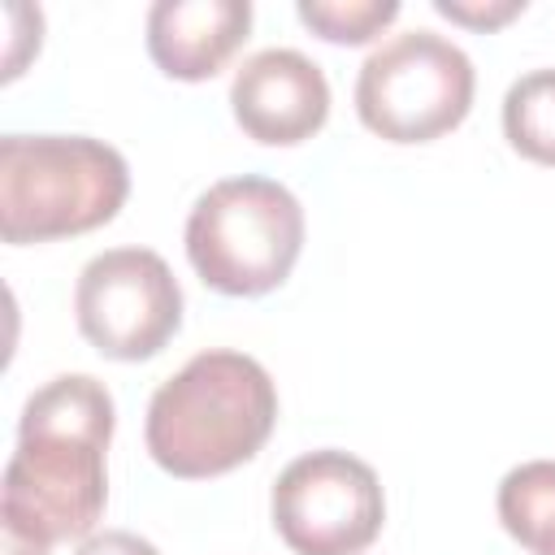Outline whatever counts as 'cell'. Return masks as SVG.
Here are the masks:
<instances>
[{
	"instance_id": "1",
	"label": "cell",
	"mask_w": 555,
	"mask_h": 555,
	"mask_svg": "<svg viewBox=\"0 0 555 555\" xmlns=\"http://www.w3.org/2000/svg\"><path fill=\"white\" fill-rule=\"evenodd\" d=\"M113 442V395L91 373L43 382L17 421V447L4 464L0 529L43 546L91 538L108 503L104 451Z\"/></svg>"
},
{
	"instance_id": "2",
	"label": "cell",
	"mask_w": 555,
	"mask_h": 555,
	"mask_svg": "<svg viewBox=\"0 0 555 555\" xmlns=\"http://www.w3.org/2000/svg\"><path fill=\"white\" fill-rule=\"evenodd\" d=\"M278 425V386L256 356L199 351L156 386L143 421L147 455L182 481L247 464Z\"/></svg>"
},
{
	"instance_id": "3",
	"label": "cell",
	"mask_w": 555,
	"mask_h": 555,
	"mask_svg": "<svg viewBox=\"0 0 555 555\" xmlns=\"http://www.w3.org/2000/svg\"><path fill=\"white\" fill-rule=\"evenodd\" d=\"M130 195L126 156L91 134L0 139V238L13 247L108 225Z\"/></svg>"
},
{
	"instance_id": "4",
	"label": "cell",
	"mask_w": 555,
	"mask_h": 555,
	"mask_svg": "<svg viewBox=\"0 0 555 555\" xmlns=\"http://www.w3.org/2000/svg\"><path fill=\"white\" fill-rule=\"evenodd\" d=\"M304 247L299 199L260 173L212 182L186 217V260L204 286L251 299L282 286Z\"/></svg>"
},
{
	"instance_id": "5",
	"label": "cell",
	"mask_w": 555,
	"mask_h": 555,
	"mask_svg": "<svg viewBox=\"0 0 555 555\" xmlns=\"http://www.w3.org/2000/svg\"><path fill=\"white\" fill-rule=\"evenodd\" d=\"M477 91V69L438 30H403L373 48L356 74V113L386 143H429L455 130Z\"/></svg>"
},
{
	"instance_id": "6",
	"label": "cell",
	"mask_w": 555,
	"mask_h": 555,
	"mask_svg": "<svg viewBox=\"0 0 555 555\" xmlns=\"http://www.w3.org/2000/svg\"><path fill=\"white\" fill-rule=\"evenodd\" d=\"M273 529L295 555H360L377 542L386 494L351 451L321 447L291 460L273 481Z\"/></svg>"
},
{
	"instance_id": "7",
	"label": "cell",
	"mask_w": 555,
	"mask_h": 555,
	"mask_svg": "<svg viewBox=\"0 0 555 555\" xmlns=\"http://www.w3.org/2000/svg\"><path fill=\"white\" fill-rule=\"evenodd\" d=\"M82 338L108 360H147L182 325V286L160 251L108 247L91 256L74 286Z\"/></svg>"
},
{
	"instance_id": "8",
	"label": "cell",
	"mask_w": 555,
	"mask_h": 555,
	"mask_svg": "<svg viewBox=\"0 0 555 555\" xmlns=\"http://www.w3.org/2000/svg\"><path fill=\"white\" fill-rule=\"evenodd\" d=\"M230 108L247 139L291 147L312 139L330 117V82L299 48H264L234 69Z\"/></svg>"
},
{
	"instance_id": "9",
	"label": "cell",
	"mask_w": 555,
	"mask_h": 555,
	"mask_svg": "<svg viewBox=\"0 0 555 555\" xmlns=\"http://www.w3.org/2000/svg\"><path fill=\"white\" fill-rule=\"evenodd\" d=\"M247 0H156L147 9V56L178 82H204L243 48Z\"/></svg>"
},
{
	"instance_id": "10",
	"label": "cell",
	"mask_w": 555,
	"mask_h": 555,
	"mask_svg": "<svg viewBox=\"0 0 555 555\" xmlns=\"http://www.w3.org/2000/svg\"><path fill=\"white\" fill-rule=\"evenodd\" d=\"M499 520L529 555H555V460L516 464L499 481Z\"/></svg>"
},
{
	"instance_id": "11",
	"label": "cell",
	"mask_w": 555,
	"mask_h": 555,
	"mask_svg": "<svg viewBox=\"0 0 555 555\" xmlns=\"http://www.w3.org/2000/svg\"><path fill=\"white\" fill-rule=\"evenodd\" d=\"M503 134L525 160L555 165V69H529L507 87Z\"/></svg>"
},
{
	"instance_id": "12",
	"label": "cell",
	"mask_w": 555,
	"mask_h": 555,
	"mask_svg": "<svg viewBox=\"0 0 555 555\" xmlns=\"http://www.w3.org/2000/svg\"><path fill=\"white\" fill-rule=\"evenodd\" d=\"M295 13L330 43H369L399 17V0H299Z\"/></svg>"
},
{
	"instance_id": "13",
	"label": "cell",
	"mask_w": 555,
	"mask_h": 555,
	"mask_svg": "<svg viewBox=\"0 0 555 555\" xmlns=\"http://www.w3.org/2000/svg\"><path fill=\"white\" fill-rule=\"evenodd\" d=\"M434 9L460 26L494 30V26L512 22L516 13H525V0H434Z\"/></svg>"
},
{
	"instance_id": "14",
	"label": "cell",
	"mask_w": 555,
	"mask_h": 555,
	"mask_svg": "<svg viewBox=\"0 0 555 555\" xmlns=\"http://www.w3.org/2000/svg\"><path fill=\"white\" fill-rule=\"evenodd\" d=\"M78 555H160V551L130 529H104V533H91L78 546Z\"/></svg>"
},
{
	"instance_id": "15",
	"label": "cell",
	"mask_w": 555,
	"mask_h": 555,
	"mask_svg": "<svg viewBox=\"0 0 555 555\" xmlns=\"http://www.w3.org/2000/svg\"><path fill=\"white\" fill-rule=\"evenodd\" d=\"M4 555H48V546L35 538H22L17 529H4Z\"/></svg>"
}]
</instances>
